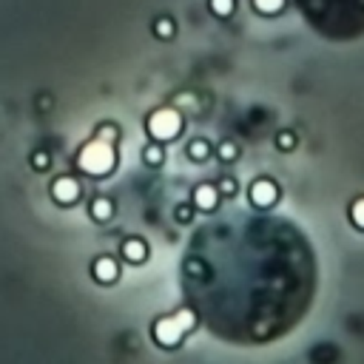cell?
I'll return each instance as SVG.
<instances>
[{"label":"cell","mask_w":364,"mask_h":364,"mask_svg":"<svg viewBox=\"0 0 364 364\" xmlns=\"http://www.w3.org/2000/svg\"><path fill=\"white\" fill-rule=\"evenodd\" d=\"M188 156H191L193 162H205V159L210 156V145H208V139H193V142L188 145Z\"/></svg>","instance_id":"obj_8"},{"label":"cell","mask_w":364,"mask_h":364,"mask_svg":"<svg viewBox=\"0 0 364 364\" xmlns=\"http://www.w3.org/2000/svg\"><path fill=\"white\" fill-rule=\"evenodd\" d=\"M122 256L136 264V262H145L148 259V247H145L142 239H125L122 242Z\"/></svg>","instance_id":"obj_7"},{"label":"cell","mask_w":364,"mask_h":364,"mask_svg":"<svg viewBox=\"0 0 364 364\" xmlns=\"http://www.w3.org/2000/svg\"><path fill=\"white\" fill-rule=\"evenodd\" d=\"M191 213H193L191 208H176V219H179V222H188V219H191Z\"/></svg>","instance_id":"obj_20"},{"label":"cell","mask_w":364,"mask_h":364,"mask_svg":"<svg viewBox=\"0 0 364 364\" xmlns=\"http://www.w3.org/2000/svg\"><path fill=\"white\" fill-rule=\"evenodd\" d=\"M253 3V9L259 11V14H264V17H273V14H279L282 9H284V0H250Z\"/></svg>","instance_id":"obj_11"},{"label":"cell","mask_w":364,"mask_h":364,"mask_svg":"<svg viewBox=\"0 0 364 364\" xmlns=\"http://www.w3.org/2000/svg\"><path fill=\"white\" fill-rule=\"evenodd\" d=\"M111 213H114V205H111V199H105V196H97V199L91 202V216H94V219H100V222H102V219H108Z\"/></svg>","instance_id":"obj_9"},{"label":"cell","mask_w":364,"mask_h":364,"mask_svg":"<svg viewBox=\"0 0 364 364\" xmlns=\"http://www.w3.org/2000/svg\"><path fill=\"white\" fill-rule=\"evenodd\" d=\"M173 31H176V26H173V20H171V17H156V20H154V34H156V37L171 40V37H173Z\"/></svg>","instance_id":"obj_12"},{"label":"cell","mask_w":364,"mask_h":364,"mask_svg":"<svg viewBox=\"0 0 364 364\" xmlns=\"http://www.w3.org/2000/svg\"><path fill=\"white\" fill-rule=\"evenodd\" d=\"M142 159L151 165V168H156V165H162V159H165V154H162V148H159V142H151V145H145V151H142Z\"/></svg>","instance_id":"obj_13"},{"label":"cell","mask_w":364,"mask_h":364,"mask_svg":"<svg viewBox=\"0 0 364 364\" xmlns=\"http://www.w3.org/2000/svg\"><path fill=\"white\" fill-rule=\"evenodd\" d=\"M97 136H100V139H105V142H111V139H117V125H100V131H97Z\"/></svg>","instance_id":"obj_18"},{"label":"cell","mask_w":364,"mask_h":364,"mask_svg":"<svg viewBox=\"0 0 364 364\" xmlns=\"http://www.w3.org/2000/svg\"><path fill=\"white\" fill-rule=\"evenodd\" d=\"M94 279L97 282H102V284H111V282H117V276H119V267H117V262L114 259H108V256H100L97 262H94Z\"/></svg>","instance_id":"obj_5"},{"label":"cell","mask_w":364,"mask_h":364,"mask_svg":"<svg viewBox=\"0 0 364 364\" xmlns=\"http://www.w3.org/2000/svg\"><path fill=\"white\" fill-rule=\"evenodd\" d=\"M216 154H219V159H222V162H233V159L239 156V148H236V142H230V139H225V142H219V148H216Z\"/></svg>","instance_id":"obj_14"},{"label":"cell","mask_w":364,"mask_h":364,"mask_svg":"<svg viewBox=\"0 0 364 364\" xmlns=\"http://www.w3.org/2000/svg\"><path fill=\"white\" fill-rule=\"evenodd\" d=\"M193 205H196L199 210H213V208L219 205V191H216L213 185H199V188L193 191Z\"/></svg>","instance_id":"obj_6"},{"label":"cell","mask_w":364,"mask_h":364,"mask_svg":"<svg viewBox=\"0 0 364 364\" xmlns=\"http://www.w3.org/2000/svg\"><path fill=\"white\" fill-rule=\"evenodd\" d=\"M276 196H279V188H276L270 179H256V182H253V188H250V199H253L259 208L273 205V202H276Z\"/></svg>","instance_id":"obj_4"},{"label":"cell","mask_w":364,"mask_h":364,"mask_svg":"<svg viewBox=\"0 0 364 364\" xmlns=\"http://www.w3.org/2000/svg\"><path fill=\"white\" fill-rule=\"evenodd\" d=\"M350 216H353V222H355V225H361V228H364V196L353 202V210H350Z\"/></svg>","instance_id":"obj_17"},{"label":"cell","mask_w":364,"mask_h":364,"mask_svg":"<svg viewBox=\"0 0 364 364\" xmlns=\"http://www.w3.org/2000/svg\"><path fill=\"white\" fill-rule=\"evenodd\" d=\"M276 145H279L282 151H290V148H296V134H290V131H282V134L276 136Z\"/></svg>","instance_id":"obj_15"},{"label":"cell","mask_w":364,"mask_h":364,"mask_svg":"<svg viewBox=\"0 0 364 364\" xmlns=\"http://www.w3.org/2000/svg\"><path fill=\"white\" fill-rule=\"evenodd\" d=\"M182 128V117L173 108H159L148 117V134L159 142V139H173L176 131Z\"/></svg>","instance_id":"obj_2"},{"label":"cell","mask_w":364,"mask_h":364,"mask_svg":"<svg viewBox=\"0 0 364 364\" xmlns=\"http://www.w3.org/2000/svg\"><path fill=\"white\" fill-rule=\"evenodd\" d=\"M80 168L85 173H108L114 168V151L105 139H94L80 151Z\"/></svg>","instance_id":"obj_1"},{"label":"cell","mask_w":364,"mask_h":364,"mask_svg":"<svg viewBox=\"0 0 364 364\" xmlns=\"http://www.w3.org/2000/svg\"><path fill=\"white\" fill-rule=\"evenodd\" d=\"M216 191H219V196H233L236 193V179H219V185H216Z\"/></svg>","instance_id":"obj_16"},{"label":"cell","mask_w":364,"mask_h":364,"mask_svg":"<svg viewBox=\"0 0 364 364\" xmlns=\"http://www.w3.org/2000/svg\"><path fill=\"white\" fill-rule=\"evenodd\" d=\"M31 162H34V168H40V171H43V168H48V154H43V151H37Z\"/></svg>","instance_id":"obj_19"},{"label":"cell","mask_w":364,"mask_h":364,"mask_svg":"<svg viewBox=\"0 0 364 364\" xmlns=\"http://www.w3.org/2000/svg\"><path fill=\"white\" fill-rule=\"evenodd\" d=\"M208 9H210V14L225 20V17H230L236 11V0H208Z\"/></svg>","instance_id":"obj_10"},{"label":"cell","mask_w":364,"mask_h":364,"mask_svg":"<svg viewBox=\"0 0 364 364\" xmlns=\"http://www.w3.org/2000/svg\"><path fill=\"white\" fill-rule=\"evenodd\" d=\"M51 196H54L57 202H63V205H71V202L80 196V182L71 179V176H60V179H54V185H51Z\"/></svg>","instance_id":"obj_3"}]
</instances>
